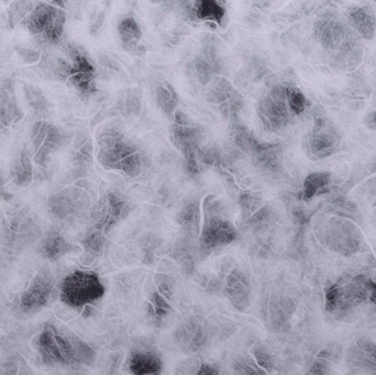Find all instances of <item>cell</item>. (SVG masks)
<instances>
[{
  "label": "cell",
  "instance_id": "1",
  "mask_svg": "<svg viewBox=\"0 0 376 375\" xmlns=\"http://www.w3.org/2000/svg\"><path fill=\"white\" fill-rule=\"evenodd\" d=\"M98 145V161L105 169L118 170L130 178H135L142 171L140 153L118 131L103 133Z\"/></svg>",
  "mask_w": 376,
  "mask_h": 375
},
{
  "label": "cell",
  "instance_id": "2",
  "mask_svg": "<svg viewBox=\"0 0 376 375\" xmlns=\"http://www.w3.org/2000/svg\"><path fill=\"white\" fill-rule=\"evenodd\" d=\"M61 299L73 308H83L102 299L105 287L98 275L87 271H75L61 284Z\"/></svg>",
  "mask_w": 376,
  "mask_h": 375
},
{
  "label": "cell",
  "instance_id": "3",
  "mask_svg": "<svg viewBox=\"0 0 376 375\" xmlns=\"http://www.w3.org/2000/svg\"><path fill=\"white\" fill-rule=\"evenodd\" d=\"M171 127V139L174 145L182 152L186 168L192 174L198 173V152L203 139V128L194 125L187 115L181 111L174 113Z\"/></svg>",
  "mask_w": 376,
  "mask_h": 375
},
{
  "label": "cell",
  "instance_id": "4",
  "mask_svg": "<svg viewBox=\"0 0 376 375\" xmlns=\"http://www.w3.org/2000/svg\"><path fill=\"white\" fill-rule=\"evenodd\" d=\"M258 117L261 125L268 133H278L290 123V107L286 101V86L274 85L268 94L258 101Z\"/></svg>",
  "mask_w": 376,
  "mask_h": 375
},
{
  "label": "cell",
  "instance_id": "5",
  "mask_svg": "<svg viewBox=\"0 0 376 375\" xmlns=\"http://www.w3.org/2000/svg\"><path fill=\"white\" fill-rule=\"evenodd\" d=\"M372 282L365 275H357L345 285L333 284L325 291V309L335 313L359 306L370 295Z\"/></svg>",
  "mask_w": 376,
  "mask_h": 375
},
{
  "label": "cell",
  "instance_id": "6",
  "mask_svg": "<svg viewBox=\"0 0 376 375\" xmlns=\"http://www.w3.org/2000/svg\"><path fill=\"white\" fill-rule=\"evenodd\" d=\"M212 202H207L208 210H212L205 220L203 232H202V247L206 250L221 248L230 245L236 238V231L234 225L217 214L219 202L212 197Z\"/></svg>",
  "mask_w": 376,
  "mask_h": 375
},
{
  "label": "cell",
  "instance_id": "7",
  "mask_svg": "<svg viewBox=\"0 0 376 375\" xmlns=\"http://www.w3.org/2000/svg\"><path fill=\"white\" fill-rule=\"evenodd\" d=\"M341 135L333 121L325 117H317L309 137V149L316 159L331 157L339 150Z\"/></svg>",
  "mask_w": 376,
  "mask_h": 375
},
{
  "label": "cell",
  "instance_id": "8",
  "mask_svg": "<svg viewBox=\"0 0 376 375\" xmlns=\"http://www.w3.org/2000/svg\"><path fill=\"white\" fill-rule=\"evenodd\" d=\"M327 243L335 252L349 257L359 250L361 238L352 222L345 219H333L327 228Z\"/></svg>",
  "mask_w": 376,
  "mask_h": 375
},
{
  "label": "cell",
  "instance_id": "9",
  "mask_svg": "<svg viewBox=\"0 0 376 375\" xmlns=\"http://www.w3.org/2000/svg\"><path fill=\"white\" fill-rule=\"evenodd\" d=\"M53 284L51 279L44 272L36 273L30 282L29 287L22 293L20 306L26 312L41 309L52 299Z\"/></svg>",
  "mask_w": 376,
  "mask_h": 375
},
{
  "label": "cell",
  "instance_id": "10",
  "mask_svg": "<svg viewBox=\"0 0 376 375\" xmlns=\"http://www.w3.org/2000/svg\"><path fill=\"white\" fill-rule=\"evenodd\" d=\"M68 135L56 125H50L46 140L39 150L33 154L34 163L41 169H46L52 154L60 150L68 142Z\"/></svg>",
  "mask_w": 376,
  "mask_h": 375
},
{
  "label": "cell",
  "instance_id": "11",
  "mask_svg": "<svg viewBox=\"0 0 376 375\" xmlns=\"http://www.w3.org/2000/svg\"><path fill=\"white\" fill-rule=\"evenodd\" d=\"M348 21L351 29L355 30L361 38L372 40L376 36V18L367 8L353 5L348 8Z\"/></svg>",
  "mask_w": 376,
  "mask_h": 375
},
{
  "label": "cell",
  "instance_id": "12",
  "mask_svg": "<svg viewBox=\"0 0 376 375\" xmlns=\"http://www.w3.org/2000/svg\"><path fill=\"white\" fill-rule=\"evenodd\" d=\"M117 32L121 46L130 53L137 52L143 36L142 29L137 19L133 16H125L119 20Z\"/></svg>",
  "mask_w": 376,
  "mask_h": 375
},
{
  "label": "cell",
  "instance_id": "13",
  "mask_svg": "<svg viewBox=\"0 0 376 375\" xmlns=\"http://www.w3.org/2000/svg\"><path fill=\"white\" fill-rule=\"evenodd\" d=\"M56 10V7L50 3L36 4L34 9L30 12V15L22 21V24L26 26L32 36L43 34L48 24L51 22Z\"/></svg>",
  "mask_w": 376,
  "mask_h": 375
},
{
  "label": "cell",
  "instance_id": "14",
  "mask_svg": "<svg viewBox=\"0 0 376 375\" xmlns=\"http://www.w3.org/2000/svg\"><path fill=\"white\" fill-rule=\"evenodd\" d=\"M193 10L196 19L218 26H221L226 17V9L219 0H193Z\"/></svg>",
  "mask_w": 376,
  "mask_h": 375
},
{
  "label": "cell",
  "instance_id": "15",
  "mask_svg": "<svg viewBox=\"0 0 376 375\" xmlns=\"http://www.w3.org/2000/svg\"><path fill=\"white\" fill-rule=\"evenodd\" d=\"M226 294L234 307L246 309L249 306V285L240 273L234 272L226 283Z\"/></svg>",
  "mask_w": 376,
  "mask_h": 375
},
{
  "label": "cell",
  "instance_id": "16",
  "mask_svg": "<svg viewBox=\"0 0 376 375\" xmlns=\"http://www.w3.org/2000/svg\"><path fill=\"white\" fill-rule=\"evenodd\" d=\"M130 370L137 375L159 374L162 361L153 352H135L130 359Z\"/></svg>",
  "mask_w": 376,
  "mask_h": 375
},
{
  "label": "cell",
  "instance_id": "17",
  "mask_svg": "<svg viewBox=\"0 0 376 375\" xmlns=\"http://www.w3.org/2000/svg\"><path fill=\"white\" fill-rule=\"evenodd\" d=\"M40 249H41L42 255L48 257V260L56 261L63 255L70 252L72 250V245L66 241V239L60 232L51 231L42 240Z\"/></svg>",
  "mask_w": 376,
  "mask_h": 375
},
{
  "label": "cell",
  "instance_id": "18",
  "mask_svg": "<svg viewBox=\"0 0 376 375\" xmlns=\"http://www.w3.org/2000/svg\"><path fill=\"white\" fill-rule=\"evenodd\" d=\"M155 98L162 113L172 120L179 105V97L175 88L169 83L163 82L157 86Z\"/></svg>",
  "mask_w": 376,
  "mask_h": 375
},
{
  "label": "cell",
  "instance_id": "19",
  "mask_svg": "<svg viewBox=\"0 0 376 375\" xmlns=\"http://www.w3.org/2000/svg\"><path fill=\"white\" fill-rule=\"evenodd\" d=\"M177 336L179 344L192 350H197L205 342L203 328L195 320H188L182 325Z\"/></svg>",
  "mask_w": 376,
  "mask_h": 375
},
{
  "label": "cell",
  "instance_id": "20",
  "mask_svg": "<svg viewBox=\"0 0 376 375\" xmlns=\"http://www.w3.org/2000/svg\"><path fill=\"white\" fill-rule=\"evenodd\" d=\"M331 174L329 172H313L305 178L303 184L302 200H310L318 195L330 184Z\"/></svg>",
  "mask_w": 376,
  "mask_h": 375
},
{
  "label": "cell",
  "instance_id": "21",
  "mask_svg": "<svg viewBox=\"0 0 376 375\" xmlns=\"http://www.w3.org/2000/svg\"><path fill=\"white\" fill-rule=\"evenodd\" d=\"M95 77H96V72L75 73L68 77V82L78 92L80 98L87 99L92 96L96 91Z\"/></svg>",
  "mask_w": 376,
  "mask_h": 375
},
{
  "label": "cell",
  "instance_id": "22",
  "mask_svg": "<svg viewBox=\"0 0 376 375\" xmlns=\"http://www.w3.org/2000/svg\"><path fill=\"white\" fill-rule=\"evenodd\" d=\"M36 4L33 0H12L8 6V24L11 29H15L18 24H22L30 12L34 9Z\"/></svg>",
  "mask_w": 376,
  "mask_h": 375
},
{
  "label": "cell",
  "instance_id": "23",
  "mask_svg": "<svg viewBox=\"0 0 376 375\" xmlns=\"http://www.w3.org/2000/svg\"><path fill=\"white\" fill-rule=\"evenodd\" d=\"M357 359L360 366L365 370L376 373V344L367 339H360L357 344Z\"/></svg>",
  "mask_w": 376,
  "mask_h": 375
},
{
  "label": "cell",
  "instance_id": "24",
  "mask_svg": "<svg viewBox=\"0 0 376 375\" xmlns=\"http://www.w3.org/2000/svg\"><path fill=\"white\" fill-rule=\"evenodd\" d=\"M24 92L29 106L33 111L44 113L48 109V98H46V94H44L43 91L39 86L26 84L24 85Z\"/></svg>",
  "mask_w": 376,
  "mask_h": 375
},
{
  "label": "cell",
  "instance_id": "25",
  "mask_svg": "<svg viewBox=\"0 0 376 375\" xmlns=\"http://www.w3.org/2000/svg\"><path fill=\"white\" fill-rule=\"evenodd\" d=\"M286 101L293 115H302L308 106V99L298 87L286 86Z\"/></svg>",
  "mask_w": 376,
  "mask_h": 375
},
{
  "label": "cell",
  "instance_id": "26",
  "mask_svg": "<svg viewBox=\"0 0 376 375\" xmlns=\"http://www.w3.org/2000/svg\"><path fill=\"white\" fill-rule=\"evenodd\" d=\"M164 297L169 299V292L164 291V289H161L159 292H155L153 294V315L159 320H161L162 318L167 317V314L169 313V309H171L169 303H167V299H164Z\"/></svg>",
  "mask_w": 376,
  "mask_h": 375
},
{
  "label": "cell",
  "instance_id": "27",
  "mask_svg": "<svg viewBox=\"0 0 376 375\" xmlns=\"http://www.w3.org/2000/svg\"><path fill=\"white\" fill-rule=\"evenodd\" d=\"M12 180L15 182L16 185L20 188H27L33 180V173L26 171V170L20 165L19 161H16L11 170Z\"/></svg>",
  "mask_w": 376,
  "mask_h": 375
},
{
  "label": "cell",
  "instance_id": "28",
  "mask_svg": "<svg viewBox=\"0 0 376 375\" xmlns=\"http://www.w3.org/2000/svg\"><path fill=\"white\" fill-rule=\"evenodd\" d=\"M17 51L20 58L26 64H29V66H33V64H36V63H39L42 60V52L39 48L19 46Z\"/></svg>",
  "mask_w": 376,
  "mask_h": 375
},
{
  "label": "cell",
  "instance_id": "29",
  "mask_svg": "<svg viewBox=\"0 0 376 375\" xmlns=\"http://www.w3.org/2000/svg\"><path fill=\"white\" fill-rule=\"evenodd\" d=\"M198 217V206L196 202H187L179 214V222L183 225H189L195 222Z\"/></svg>",
  "mask_w": 376,
  "mask_h": 375
},
{
  "label": "cell",
  "instance_id": "30",
  "mask_svg": "<svg viewBox=\"0 0 376 375\" xmlns=\"http://www.w3.org/2000/svg\"><path fill=\"white\" fill-rule=\"evenodd\" d=\"M328 361L325 360V359H317L313 362V366H311L309 373L310 374H325V373L328 372Z\"/></svg>",
  "mask_w": 376,
  "mask_h": 375
},
{
  "label": "cell",
  "instance_id": "31",
  "mask_svg": "<svg viewBox=\"0 0 376 375\" xmlns=\"http://www.w3.org/2000/svg\"><path fill=\"white\" fill-rule=\"evenodd\" d=\"M256 356L258 364H260L262 368L266 369V370L272 369L273 361L268 352L258 350V351L256 352Z\"/></svg>",
  "mask_w": 376,
  "mask_h": 375
},
{
  "label": "cell",
  "instance_id": "32",
  "mask_svg": "<svg viewBox=\"0 0 376 375\" xmlns=\"http://www.w3.org/2000/svg\"><path fill=\"white\" fill-rule=\"evenodd\" d=\"M197 373L198 374L204 375H215L218 374V371L214 366H209V364H203Z\"/></svg>",
  "mask_w": 376,
  "mask_h": 375
},
{
  "label": "cell",
  "instance_id": "33",
  "mask_svg": "<svg viewBox=\"0 0 376 375\" xmlns=\"http://www.w3.org/2000/svg\"><path fill=\"white\" fill-rule=\"evenodd\" d=\"M43 121L44 120L36 121V123H33V125H32L31 140L34 139V138L38 135V133H40V130H41L42 125H43Z\"/></svg>",
  "mask_w": 376,
  "mask_h": 375
},
{
  "label": "cell",
  "instance_id": "34",
  "mask_svg": "<svg viewBox=\"0 0 376 375\" xmlns=\"http://www.w3.org/2000/svg\"><path fill=\"white\" fill-rule=\"evenodd\" d=\"M68 0H51L50 4L54 7L61 8V9H66L68 7Z\"/></svg>",
  "mask_w": 376,
  "mask_h": 375
},
{
  "label": "cell",
  "instance_id": "35",
  "mask_svg": "<svg viewBox=\"0 0 376 375\" xmlns=\"http://www.w3.org/2000/svg\"><path fill=\"white\" fill-rule=\"evenodd\" d=\"M370 299L376 304V282H372L371 292H370Z\"/></svg>",
  "mask_w": 376,
  "mask_h": 375
},
{
  "label": "cell",
  "instance_id": "36",
  "mask_svg": "<svg viewBox=\"0 0 376 375\" xmlns=\"http://www.w3.org/2000/svg\"><path fill=\"white\" fill-rule=\"evenodd\" d=\"M369 125L370 128H372V129L376 130V111H374L371 115H370Z\"/></svg>",
  "mask_w": 376,
  "mask_h": 375
},
{
  "label": "cell",
  "instance_id": "37",
  "mask_svg": "<svg viewBox=\"0 0 376 375\" xmlns=\"http://www.w3.org/2000/svg\"><path fill=\"white\" fill-rule=\"evenodd\" d=\"M1 196H3V192H1V190H0V197H1Z\"/></svg>",
  "mask_w": 376,
  "mask_h": 375
}]
</instances>
